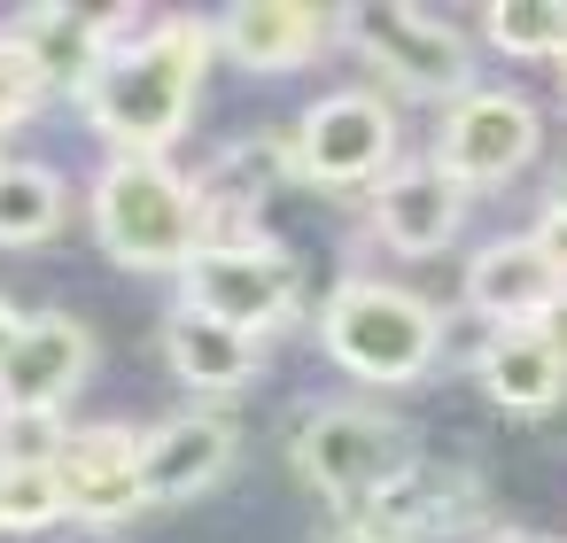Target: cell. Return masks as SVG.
Listing matches in <instances>:
<instances>
[{"label":"cell","mask_w":567,"mask_h":543,"mask_svg":"<svg viewBox=\"0 0 567 543\" xmlns=\"http://www.w3.org/2000/svg\"><path fill=\"white\" fill-rule=\"evenodd\" d=\"M319 342H327V357H334L350 380L404 388V380H420V373L435 365L443 319H435L412 288H389V280H342V288L327 295Z\"/></svg>","instance_id":"3957f363"},{"label":"cell","mask_w":567,"mask_h":543,"mask_svg":"<svg viewBox=\"0 0 567 543\" xmlns=\"http://www.w3.org/2000/svg\"><path fill=\"white\" fill-rule=\"evenodd\" d=\"M327 9L311 0H234L218 17V55H234L241 71H303L319 48H327Z\"/></svg>","instance_id":"5bb4252c"},{"label":"cell","mask_w":567,"mask_h":543,"mask_svg":"<svg viewBox=\"0 0 567 543\" xmlns=\"http://www.w3.org/2000/svg\"><path fill=\"white\" fill-rule=\"evenodd\" d=\"M396 171V117L381 94H327L296 125V179L311 187H381Z\"/></svg>","instance_id":"52a82bcc"},{"label":"cell","mask_w":567,"mask_h":543,"mask_svg":"<svg viewBox=\"0 0 567 543\" xmlns=\"http://www.w3.org/2000/svg\"><path fill=\"white\" fill-rule=\"evenodd\" d=\"M327 543H373V535H358V528H342V535H327Z\"/></svg>","instance_id":"f1b7e54d"},{"label":"cell","mask_w":567,"mask_h":543,"mask_svg":"<svg viewBox=\"0 0 567 543\" xmlns=\"http://www.w3.org/2000/svg\"><path fill=\"white\" fill-rule=\"evenodd\" d=\"M55 520H71L63 466H0V528H9V535H40Z\"/></svg>","instance_id":"44dd1931"},{"label":"cell","mask_w":567,"mask_h":543,"mask_svg":"<svg viewBox=\"0 0 567 543\" xmlns=\"http://www.w3.org/2000/svg\"><path fill=\"white\" fill-rule=\"evenodd\" d=\"M164 357L203 396H226V388H241L257 373V342L234 334V326H218V319H203V311H187V303L164 319Z\"/></svg>","instance_id":"ac0fdd59"},{"label":"cell","mask_w":567,"mask_h":543,"mask_svg":"<svg viewBox=\"0 0 567 543\" xmlns=\"http://www.w3.org/2000/svg\"><path fill=\"white\" fill-rule=\"evenodd\" d=\"M559 202H567V187H559Z\"/></svg>","instance_id":"4dcf8cb0"},{"label":"cell","mask_w":567,"mask_h":543,"mask_svg":"<svg viewBox=\"0 0 567 543\" xmlns=\"http://www.w3.org/2000/svg\"><path fill=\"white\" fill-rule=\"evenodd\" d=\"M528 241H536V249H544V264L567 280V202H559V195H551V210L536 218V233H528Z\"/></svg>","instance_id":"d4e9b609"},{"label":"cell","mask_w":567,"mask_h":543,"mask_svg":"<svg viewBox=\"0 0 567 543\" xmlns=\"http://www.w3.org/2000/svg\"><path fill=\"white\" fill-rule=\"evenodd\" d=\"M63 543H125V535H117V528H71Z\"/></svg>","instance_id":"83f0119b"},{"label":"cell","mask_w":567,"mask_h":543,"mask_svg":"<svg viewBox=\"0 0 567 543\" xmlns=\"http://www.w3.org/2000/svg\"><path fill=\"white\" fill-rule=\"evenodd\" d=\"M94 241L125 272H187L210 249V210L164 156H110L94 179Z\"/></svg>","instance_id":"7a4b0ae2"},{"label":"cell","mask_w":567,"mask_h":543,"mask_svg":"<svg viewBox=\"0 0 567 543\" xmlns=\"http://www.w3.org/2000/svg\"><path fill=\"white\" fill-rule=\"evenodd\" d=\"M71 435L55 411H9L0 419V466H63Z\"/></svg>","instance_id":"603a6c76"},{"label":"cell","mask_w":567,"mask_h":543,"mask_svg":"<svg viewBox=\"0 0 567 543\" xmlns=\"http://www.w3.org/2000/svg\"><path fill=\"white\" fill-rule=\"evenodd\" d=\"M559 288H567V280H559V272L544 264V249L520 241V233H513V241H489V249L466 264V303H474L482 319H497L505 334H513V326H536V319L559 303Z\"/></svg>","instance_id":"e0dca14e"},{"label":"cell","mask_w":567,"mask_h":543,"mask_svg":"<svg viewBox=\"0 0 567 543\" xmlns=\"http://www.w3.org/2000/svg\"><path fill=\"white\" fill-rule=\"evenodd\" d=\"M358 535L373 543H443V535H489L482 520V481L466 466H412L396 489H381L365 512H350Z\"/></svg>","instance_id":"9c48e42d"},{"label":"cell","mask_w":567,"mask_h":543,"mask_svg":"<svg viewBox=\"0 0 567 543\" xmlns=\"http://www.w3.org/2000/svg\"><path fill=\"white\" fill-rule=\"evenodd\" d=\"M17 342H24V319H17L9 303H0V365H9V349H17Z\"/></svg>","instance_id":"4316f807"},{"label":"cell","mask_w":567,"mask_h":543,"mask_svg":"<svg viewBox=\"0 0 567 543\" xmlns=\"http://www.w3.org/2000/svg\"><path fill=\"white\" fill-rule=\"evenodd\" d=\"M94 365V334L63 311H40L24 319V342L9 349V365H0V404L9 411H55Z\"/></svg>","instance_id":"7c38bea8"},{"label":"cell","mask_w":567,"mask_h":543,"mask_svg":"<svg viewBox=\"0 0 567 543\" xmlns=\"http://www.w3.org/2000/svg\"><path fill=\"white\" fill-rule=\"evenodd\" d=\"M373 241L396 249V257H435L458 241L466 226V187L427 156V164H396L381 187H373Z\"/></svg>","instance_id":"30bf717a"},{"label":"cell","mask_w":567,"mask_h":543,"mask_svg":"<svg viewBox=\"0 0 567 543\" xmlns=\"http://www.w3.org/2000/svg\"><path fill=\"white\" fill-rule=\"evenodd\" d=\"M280 179H296V140H280V133H249V140H234L226 156H210V171L195 179V195H203V210H210V241L249 233V218L272 202Z\"/></svg>","instance_id":"9a60e30c"},{"label":"cell","mask_w":567,"mask_h":543,"mask_svg":"<svg viewBox=\"0 0 567 543\" xmlns=\"http://www.w3.org/2000/svg\"><path fill=\"white\" fill-rule=\"evenodd\" d=\"M482 24L505 55H567V0H489Z\"/></svg>","instance_id":"7402d4cb"},{"label":"cell","mask_w":567,"mask_h":543,"mask_svg":"<svg viewBox=\"0 0 567 543\" xmlns=\"http://www.w3.org/2000/svg\"><path fill=\"white\" fill-rule=\"evenodd\" d=\"M234 419L226 411H179L164 419L148 442H141V481H148V504H187L203 497L226 466H234Z\"/></svg>","instance_id":"4fadbf2b"},{"label":"cell","mask_w":567,"mask_h":543,"mask_svg":"<svg viewBox=\"0 0 567 543\" xmlns=\"http://www.w3.org/2000/svg\"><path fill=\"white\" fill-rule=\"evenodd\" d=\"M559 94H567V55H559Z\"/></svg>","instance_id":"f546056e"},{"label":"cell","mask_w":567,"mask_h":543,"mask_svg":"<svg viewBox=\"0 0 567 543\" xmlns=\"http://www.w3.org/2000/svg\"><path fill=\"white\" fill-rule=\"evenodd\" d=\"M536 148H544V117L520 94H497V86H474L466 102H451L443 133H435V164L458 187H497V179L528 171Z\"/></svg>","instance_id":"ba28073f"},{"label":"cell","mask_w":567,"mask_h":543,"mask_svg":"<svg viewBox=\"0 0 567 543\" xmlns=\"http://www.w3.org/2000/svg\"><path fill=\"white\" fill-rule=\"evenodd\" d=\"M536 334H544V342L559 349V365H567V288H559V303H551V311L536 319Z\"/></svg>","instance_id":"484cf974"},{"label":"cell","mask_w":567,"mask_h":543,"mask_svg":"<svg viewBox=\"0 0 567 543\" xmlns=\"http://www.w3.org/2000/svg\"><path fill=\"white\" fill-rule=\"evenodd\" d=\"M141 442L148 435H133V427H86V435H71V450H63V497H71L79 528H125L148 504Z\"/></svg>","instance_id":"8fae6325"},{"label":"cell","mask_w":567,"mask_h":543,"mask_svg":"<svg viewBox=\"0 0 567 543\" xmlns=\"http://www.w3.org/2000/svg\"><path fill=\"white\" fill-rule=\"evenodd\" d=\"M17 48L32 55V71L48 79V94H79L102 79V63L117 55L110 40V17H86V9H63V0H48V9H24L17 24Z\"/></svg>","instance_id":"2e32d148"},{"label":"cell","mask_w":567,"mask_h":543,"mask_svg":"<svg viewBox=\"0 0 567 543\" xmlns=\"http://www.w3.org/2000/svg\"><path fill=\"white\" fill-rule=\"evenodd\" d=\"M48 102V79L32 71V55L17 48V32H0V125H17Z\"/></svg>","instance_id":"cb8c5ba5"},{"label":"cell","mask_w":567,"mask_h":543,"mask_svg":"<svg viewBox=\"0 0 567 543\" xmlns=\"http://www.w3.org/2000/svg\"><path fill=\"white\" fill-rule=\"evenodd\" d=\"M296 466L311 489H327L342 512H365L381 489H396L420 458H412V435L389 419V411H350V404H327L296 427Z\"/></svg>","instance_id":"277c9868"},{"label":"cell","mask_w":567,"mask_h":543,"mask_svg":"<svg viewBox=\"0 0 567 543\" xmlns=\"http://www.w3.org/2000/svg\"><path fill=\"white\" fill-rule=\"evenodd\" d=\"M63 233V179L48 164H0V249H40Z\"/></svg>","instance_id":"ffe728a7"},{"label":"cell","mask_w":567,"mask_h":543,"mask_svg":"<svg viewBox=\"0 0 567 543\" xmlns=\"http://www.w3.org/2000/svg\"><path fill=\"white\" fill-rule=\"evenodd\" d=\"M210 55H218V24L172 17L148 40H125L102 63V79L86 86L79 109H86V125L102 140H117V156H164L187 133V117H195Z\"/></svg>","instance_id":"6da1fadb"},{"label":"cell","mask_w":567,"mask_h":543,"mask_svg":"<svg viewBox=\"0 0 567 543\" xmlns=\"http://www.w3.org/2000/svg\"><path fill=\"white\" fill-rule=\"evenodd\" d=\"M342 24H350V40L381 63V79H396L404 94L443 102V109L466 102V71H474V55H466V40H458L443 17L404 9V0H365V9H350Z\"/></svg>","instance_id":"8992f818"},{"label":"cell","mask_w":567,"mask_h":543,"mask_svg":"<svg viewBox=\"0 0 567 543\" xmlns=\"http://www.w3.org/2000/svg\"><path fill=\"white\" fill-rule=\"evenodd\" d=\"M482 388H489V404H505L513 419H536V411L559 404L567 365H559V349H551L536 326H513V334H497V342L482 349Z\"/></svg>","instance_id":"d6986e66"},{"label":"cell","mask_w":567,"mask_h":543,"mask_svg":"<svg viewBox=\"0 0 567 543\" xmlns=\"http://www.w3.org/2000/svg\"><path fill=\"white\" fill-rule=\"evenodd\" d=\"M179 295H187V311H203V319H218V326H234V334H265V326H280L288 319V303H296V264H288V249H272V241H257V233H234V241H210L187 272H179Z\"/></svg>","instance_id":"5b68a950"}]
</instances>
